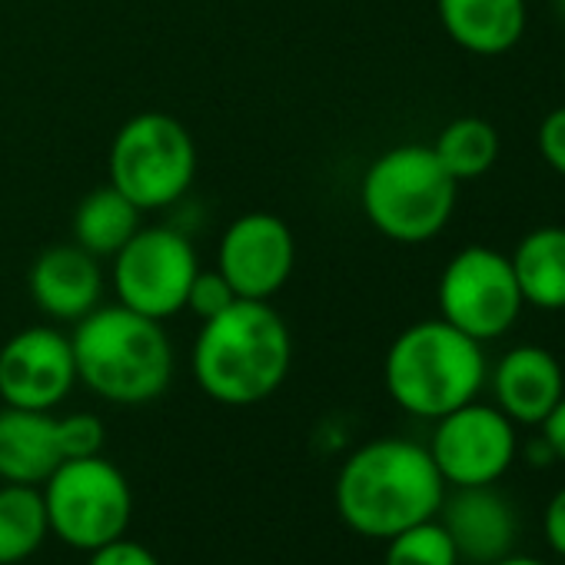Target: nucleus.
I'll return each mask as SVG.
<instances>
[{
    "label": "nucleus",
    "mask_w": 565,
    "mask_h": 565,
    "mask_svg": "<svg viewBox=\"0 0 565 565\" xmlns=\"http://www.w3.org/2000/svg\"><path fill=\"white\" fill-rule=\"evenodd\" d=\"M542 439L548 443V449H552V456L558 459V462H565V393H562V399L555 403V409L542 419Z\"/></svg>",
    "instance_id": "cd10ccee"
},
{
    "label": "nucleus",
    "mask_w": 565,
    "mask_h": 565,
    "mask_svg": "<svg viewBox=\"0 0 565 565\" xmlns=\"http://www.w3.org/2000/svg\"><path fill=\"white\" fill-rule=\"evenodd\" d=\"M77 386L71 333L28 327L0 347V403L54 413Z\"/></svg>",
    "instance_id": "f8f14e48"
},
{
    "label": "nucleus",
    "mask_w": 565,
    "mask_h": 565,
    "mask_svg": "<svg viewBox=\"0 0 565 565\" xmlns=\"http://www.w3.org/2000/svg\"><path fill=\"white\" fill-rule=\"evenodd\" d=\"M456 186L429 143H399L366 167L360 206L376 233L416 246L446 230L456 210Z\"/></svg>",
    "instance_id": "39448f33"
},
{
    "label": "nucleus",
    "mask_w": 565,
    "mask_h": 565,
    "mask_svg": "<svg viewBox=\"0 0 565 565\" xmlns=\"http://www.w3.org/2000/svg\"><path fill=\"white\" fill-rule=\"evenodd\" d=\"M61 462L54 413L0 406V482L44 486Z\"/></svg>",
    "instance_id": "f3484780"
},
{
    "label": "nucleus",
    "mask_w": 565,
    "mask_h": 565,
    "mask_svg": "<svg viewBox=\"0 0 565 565\" xmlns=\"http://www.w3.org/2000/svg\"><path fill=\"white\" fill-rule=\"evenodd\" d=\"M535 147L539 157L545 160L548 170H555L558 177H565V104L548 110L535 130Z\"/></svg>",
    "instance_id": "393cba45"
},
{
    "label": "nucleus",
    "mask_w": 565,
    "mask_h": 565,
    "mask_svg": "<svg viewBox=\"0 0 565 565\" xmlns=\"http://www.w3.org/2000/svg\"><path fill=\"white\" fill-rule=\"evenodd\" d=\"M489 366L482 343L439 320L406 327L386 350L383 383L390 399L419 419H439L472 399L486 386Z\"/></svg>",
    "instance_id": "20e7f679"
},
{
    "label": "nucleus",
    "mask_w": 565,
    "mask_h": 565,
    "mask_svg": "<svg viewBox=\"0 0 565 565\" xmlns=\"http://www.w3.org/2000/svg\"><path fill=\"white\" fill-rule=\"evenodd\" d=\"M107 173L110 186L143 213L167 210L180 203L196 180V143L177 117L143 110L110 140Z\"/></svg>",
    "instance_id": "423d86ee"
},
{
    "label": "nucleus",
    "mask_w": 565,
    "mask_h": 565,
    "mask_svg": "<svg viewBox=\"0 0 565 565\" xmlns=\"http://www.w3.org/2000/svg\"><path fill=\"white\" fill-rule=\"evenodd\" d=\"M140 216H143L140 206H134L117 186L104 183L77 203L74 220H71V236L77 246L104 259V256H114L143 226Z\"/></svg>",
    "instance_id": "6ab92c4d"
},
{
    "label": "nucleus",
    "mask_w": 565,
    "mask_h": 565,
    "mask_svg": "<svg viewBox=\"0 0 565 565\" xmlns=\"http://www.w3.org/2000/svg\"><path fill=\"white\" fill-rule=\"evenodd\" d=\"M542 532H545L548 548H552L558 558H565V486L548 499L545 515H542Z\"/></svg>",
    "instance_id": "bb28decb"
},
{
    "label": "nucleus",
    "mask_w": 565,
    "mask_h": 565,
    "mask_svg": "<svg viewBox=\"0 0 565 565\" xmlns=\"http://www.w3.org/2000/svg\"><path fill=\"white\" fill-rule=\"evenodd\" d=\"M51 535L41 486L0 482V565L31 558Z\"/></svg>",
    "instance_id": "aec40b11"
},
{
    "label": "nucleus",
    "mask_w": 565,
    "mask_h": 565,
    "mask_svg": "<svg viewBox=\"0 0 565 565\" xmlns=\"http://www.w3.org/2000/svg\"><path fill=\"white\" fill-rule=\"evenodd\" d=\"M193 380L220 406H256L290 376L294 337L273 303L236 300L200 323L193 343Z\"/></svg>",
    "instance_id": "f03ea898"
},
{
    "label": "nucleus",
    "mask_w": 565,
    "mask_h": 565,
    "mask_svg": "<svg viewBox=\"0 0 565 565\" xmlns=\"http://www.w3.org/2000/svg\"><path fill=\"white\" fill-rule=\"evenodd\" d=\"M436 11L446 38L476 57L509 54L529 21L525 0H436Z\"/></svg>",
    "instance_id": "dca6fc26"
},
{
    "label": "nucleus",
    "mask_w": 565,
    "mask_h": 565,
    "mask_svg": "<svg viewBox=\"0 0 565 565\" xmlns=\"http://www.w3.org/2000/svg\"><path fill=\"white\" fill-rule=\"evenodd\" d=\"M110 287L120 307L157 323L183 313L200 269L190 236L177 226H140L114 256Z\"/></svg>",
    "instance_id": "6e6552de"
},
{
    "label": "nucleus",
    "mask_w": 565,
    "mask_h": 565,
    "mask_svg": "<svg viewBox=\"0 0 565 565\" xmlns=\"http://www.w3.org/2000/svg\"><path fill=\"white\" fill-rule=\"evenodd\" d=\"M57 443L64 459H84V456H100L107 443L104 419L94 413H71L57 416Z\"/></svg>",
    "instance_id": "b1692460"
},
{
    "label": "nucleus",
    "mask_w": 565,
    "mask_h": 565,
    "mask_svg": "<svg viewBox=\"0 0 565 565\" xmlns=\"http://www.w3.org/2000/svg\"><path fill=\"white\" fill-rule=\"evenodd\" d=\"M87 565H160V558H157L147 545H140V542L120 535V539H114V542L94 548Z\"/></svg>",
    "instance_id": "a878e982"
},
{
    "label": "nucleus",
    "mask_w": 565,
    "mask_h": 565,
    "mask_svg": "<svg viewBox=\"0 0 565 565\" xmlns=\"http://www.w3.org/2000/svg\"><path fill=\"white\" fill-rule=\"evenodd\" d=\"M216 269L230 279L239 300L269 303L297 269V236L290 223L266 210L236 216L220 236Z\"/></svg>",
    "instance_id": "9b49d317"
},
{
    "label": "nucleus",
    "mask_w": 565,
    "mask_h": 565,
    "mask_svg": "<svg viewBox=\"0 0 565 565\" xmlns=\"http://www.w3.org/2000/svg\"><path fill=\"white\" fill-rule=\"evenodd\" d=\"M429 147L456 183L479 180L499 160V130L482 117H456L436 134Z\"/></svg>",
    "instance_id": "412c9836"
},
{
    "label": "nucleus",
    "mask_w": 565,
    "mask_h": 565,
    "mask_svg": "<svg viewBox=\"0 0 565 565\" xmlns=\"http://www.w3.org/2000/svg\"><path fill=\"white\" fill-rule=\"evenodd\" d=\"M555 4H558V14H562V21H565V0H555Z\"/></svg>",
    "instance_id": "7c9ffc66"
},
{
    "label": "nucleus",
    "mask_w": 565,
    "mask_h": 565,
    "mask_svg": "<svg viewBox=\"0 0 565 565\" xmlns=\"http://www.w3.org/2000/svg\"><path fill=\"white\" fill-rule=\"evenodd\" d=\"M77 383L114 406H147L170 390L173 343L163 323L120 303L97 307L71 333Z\"/></svg>",
    "instance_id": "7ed1b4c3"
},
{
    "label": "nucleus",
    "mask_w": 565,
    "mask_h": 565,
    "mask_svg": "<svg viewBox=\"0 0 565 565\" xmlns=\"http://www.w3.org/2000/svg\"><path fill=\"white\" fill-rule=\"evenodd\" d=\"M41 492L51 535L77 552H94L127 535L134 519L130 482L107 456L64 459Z\"/></svg>",
    "instance_id": "0eeeda50"
},
{
    "label": "nucleus",
    "mask_w": 565,
    "mask_h": 565,
    "mask_svg": "<svg viewBox=\"0 0 565 565\" xmlns=\"http://www.w3.org/2000/svg\"><path fill=\"white\" fill-rule=\"evenodd\" d=\"M562 87H565V61H562Z\"/></svg>",
    "instance_id": "2f4dec72"
},
{
    "label": "nucleus",
    "mask_w": 565,
    "mask_h": 565,
    "mask_svg": "<svg viewBox=\"0 0 565 565\" xmlns=\"http://www.w3.org/2000/svg\"><path fill=\"white\" fill-rule=\"evenodd\" d=\"M525 456H529V462H532V466H545V462H552V459H555L545 439L529 443V446H525Z\"/></svg>",
    "instance_id": "c85d7f7f"
},
{
    "label": "nucleus",
    "mask_w": 565,
    "mask_h": 565,
    "mask_svg": "<svg viewBox=\"0 0 565 565\" xmlns=\"http://www.w3.org/2000/svg\"><path fill=\"white\" fill-rule=\"evenodd\" d=\"M236 300H239L236 290L230 287V279L216 266L213 269H203L200 266L196 276H193V282H190V294H186V307L183 310H190L203 323V320H213L223 310H230Z\"/></svg>",
    "instance_id": "5701e85b"
},
{
    "label": "nucleus",
    "mask_w": 565,
    "mask_h": 565,
    "mask_svg": "<svg viewBox=\"0 0 565 565\" xmlns=\"http://www.w3.org/2000/svg\"><path fill=\"white\" fill-rule=\"evenodd\" d=\"M429 456L446 486H495L519 456V426L495 403H466L436 419Z\"/></svg>",
    "instance_id": "9d476101"
},
{
    "label": "nucleus",
    "mask_w": 565,
    "mask_h": 565,
    "mask_svg": "<svg viewBox=\"0 0 565 565\" xmlns=\"http://www.w3.org/2000/svg\"><path fill=\"white\" fill-rule=\"evenodd\" d=\"M522 303L535 310H565V226H539L509 253Z\"/></svg>",
    "instance_id": "a211bd4d"
},
{
    "label": "nucleus",
    "mask_w": 565,
    "mask_h": 565,
    "mask_svg": "<svg viewBox=\"0 0 565 565\" xmlns=\"http://www.w3.org/2000/svg\"><path fill=\"white\" fill-rule=\"evenodd\" d=\"M565 393V373L558 360L542 347H515L492 370L495 406L515 426H542Z\"/></svg>",
    "instance_id": "2eb2a0df"
},
{
    "label": "nucleus",
    "mask_w": 565,
    "mask_h": 565,
    "mask_svg": "<svg viewBox=\"0 0 565 565\" xmlns=\"http://www.w3.org/2000/svg\"><path fill=\"white\" fill-rule=\"evenodd\" d=\"M492 565H548V562H542V558H535V555H515V552H509V555L495 558Z\"/></svg>",
    "instance_id": "c756f323"
},
{
    "label": "nucleus",
    "mask_w": 565,
    "mask_h": 565,
    "mask_svg": "<svg viewBox=\"0 0 565 565\" xmlns=\"http://www.w3.org/2000/svg\"><path fill=\"white\" fill-rule=\"evenodd\" d=\"M383 565H459V552L443 522L426 519L386 539Z\"/></svg>",
    "instance_id": "4be33fe9"
},
{
    "label": "nucleus",
    "mask_w": 565,
    "mask_h": 565,
    "mask_svg": "<svg viewBox=\"0 0 565 565\" xmlns=\"http://www.w3.org/2000/svg\"><path fill=\"white\" fill-rule=\"evenodd\" d=\"M34 307L54 323H77L100 307L104 269L94 253L71 243H54L38 253L28 269Z\"/></svg>",
    "instance_id": "4468645a"
},
{
    "label": "nucleus",
    "mask_w": 565,
    "mask_h": 565,
    "mask_svg": "<svg viewBox=\"0 0 565 565\" xmlns=\"http://www.w3.org/2000/svg\"><path fill=\"white\" fill-rule=\"evenodd\" d=\"M436 300L439 317L479 343L505 337L525 307L509 256L482 243L459 249L443 266Z\"/></svg>",
    "instance_id": "1a4fd4ad"
},
{
    "label": "nucleus",
    "mask_w": 565,
    "mask_h": 565,
    "mask_svg": "<svg viewBox=\"0 0 565 565\" xmlns=\"http://www.w3.org/2000/svg\"><path fill=\"white\" fill-rule=\"evenodd\" d=\"M446 489L423 443L380 436L343 459L333 502L350 532L386 542L416 522L436 519Z\"/></svg>",
    "instance_id": "f257e3e1"
},
{
    "label": "nucleus",
    "mask_w": 565,
    "mask_h": 565,
    "mask_svg": "<svg viewBox=\"0 0 565 565\" xmlns=\"http://www.w3.org/2000/svg\"><path fill=\"white\" fill-rule=\"evenodd\" d=\"M436 519L449 532L459 562L472 565H492L509 555L519 539L515 509L495 486H462L446 492Z\"/></svg>",
    "instance_id": "ddd939ff"
}]
</instances>
